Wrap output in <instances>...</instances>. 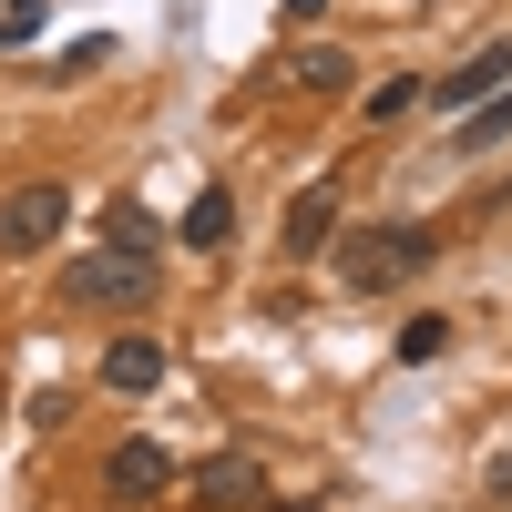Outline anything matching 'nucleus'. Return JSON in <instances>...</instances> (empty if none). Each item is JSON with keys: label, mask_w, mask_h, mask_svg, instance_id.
<instances>
[{"label": "nucleus", "mask_w": 512, "mask_h": 512, "mask_svg": "<svg viewBox=\"0 0 512 512\" xmlns=\"http://www.w3.org/2000/svg\"><path fill=\"white\" fill-rule=\"evenodd\" d=\"M246 512H318V502H246Z\"/></svg>", "instance_id": "nucleus-19"}, {"label": "nucleus", "mask_w": 512, "mask_h": 512, "mask_svg": "<svg viewBox=\"0 0 512 512\" xmlns=\"http://www.w3.org/2000/svg\"><path fill=\"white\" fill-rule=\"evenodd\" d=\"M41 21H52V0H0V52H21V41H41Z\"/></svg>", "instance_id": "nucleus-13"}, {"label": "nucleus", "mask_w": 512, "mask_h": 512, "mask_svg": "<svg viewBox=\"0 0 512 512\" xmlns=\"http://www.w3.org/2000/svg\"><path fill=\"white\" fill-rule=\"evenodd\" d=\"M154 287H164V267H154V246H93V256H72L62 267V308H154Z\"/></svg>", "instance_id": "nucleus-2"}, {"label": "nucleus", "mask_w": 512, "mask_h": 512, "mask_svg": "<svg viewBox=\"0 0 512 512\" xmlns=\"http://www.w3.org/2000/svg\"><path fill=\"white\" fill-rule=\"evenodd\" d=\"M277 11H287V21H318V11H328V0H277Z\"/></svg>", "instance_id": "nucleus-18"}, {"label": "nucleus", "mask_w": 512, "mask_h": 512, "mask_svg": "<svg viewBox=\"0 0 512 512\" xmlns=\"http://www.w3.org/2000/svg\"><path fill=\"white\" fill-rule=\"evenodd\" d=\"M277 246H287V256H328V246H338V195L308 185V195L287 205V236H277Z\"/></svg>", "instance_id": "nucleus-8"}, {"label": "nucleus", "mask_w": 512, "mask_h": 512, "mask_svg": "<svg viewBox=\"0 0 512 512\" xmlns=\"http://www.w3.org/2000/svg\"><path fill=\"white\" fill-rule=\"evenodd\" d=\"M52 236H72V185L31 175V185H11V195H0V256H41Z\"/></svg>", "instance_id": "nucleus-3"}, {"label": "nucleus", "mask_w": 512, "mask_h": 512, "mask_svg": "<svg viewBox=\"0 0 512 512\" xmlns=\"http://www.w3.org/2000/svg\"><path fill=\"white\" fill-rule=\"evenodd\" d=\"M175 492L195 512H246V502H267V461H256V451H205Z\"/></svg>", "instance_id": "nucleus-5"}, {"label": "nucleus", "mask_w": 512, "mask_h": 512, "mask_svg": "<svg viewBox=\"0 0 512 512\" xmlns=\"http://www.w3.org/2000/svg\"><path fill=\"white\" fill-rule=\"evenodd\" d=\"M175 482H185V461H175V451H164V441H144V431L103 451V492H113L123 512H154V502H164V492H175Z\"/></svg>", "instance_id": "nucleus-4"}, {"label": "nucleus", "mask_w": 512, "mask_h": 512, "mask_svg": "<svg viewBox=\"0 0 512 512\" xmlns=\"http://www.w3.org/2000/svg\"><path fill=\"white\" fill-rule=\"evenodd\" d=\"M328 256H338V277H349L359 297H390L400 277H420L441 256V226H359V236H338Z\"/></svg>", "instance_id": "nucleus-1"}, {"label": "nucleus", "mask_w": 512, "mask_h": 512, "mask_svg": "<svg viewBox=\"0 0 512 512\" xmlns=\"http://www.w3.org/2000/svg\"><path fill=\"white\" fill-rule=\"evenodd\" d=\"M72 420V390H31V431H62Z\"/></svg>", "instance_id": "nucleus-17"}, {"label": "nucleus", "mask_w": 512, "mask_h": 512, "mask_svg": "<svg viewBox=\"0 0 512 512\" xmlns=\"http://www.w3.org/2000/svg\"><path fill=\"white\" fill-rule=\"evenodd\" d=\"M93 62H113V31H82V41H72V52L52 62V82H72V72H93Z\"/></svg>", "instance_id": "nucleus-15"}, {"label": "nucleus", "mask_w": 512, "mask_h": 512, "mask_svg": "<svg viewBox=\"0 0 512 512\" xmlns=\"http://www.w3.org/2000/svg\"><path fill=\"white\" fill-rule=\"evenodd\" d=\"M502 82H512V41H482L472 62H451V72L431 82V103H441V113H472V103L502 93Z\"/></svg>", "instance_id": "nucleus-6"}, {"label": "nucleus", "mask_w": 512, "mask_h": 512, "mask_svg": "<svg viewBox=\"0 0 512 512\" xmlns=\"http://www.w3.org/2000/svg\"><path fill=\"white\" fill-rule=\"evenodd\" d=\"M349 72H359V62L338 52V41H318V52H297V62H287V82H297L308 103H338V93H349Z\"/></svg>", "instance_id": "nucleus-10"}, {"label": "nucleus", "mask_w": 512, "mask_h": 512, "mask_svg": "<svg viewBox=\"0 0 512 512\" xmlns=\"http://www.w3.org/2000/svg\"><path fill=\"white\" fill-rule=\"evenodd\" d=\"M175 236H185L195 256H216V246H236V195H226V185H205V195L185 205V226H175Z\"/></svg>", "instance_id": "nucleus-9"}, {"label": "nucleus", "mask_w": 512, "mask_h": 512, "mask_svg": "<svg viewBox=\"0 0 512 512\" xmlns=\"http://www.w3.org/2000/svg\"><path fill=\"white\" fill-rule=\"evenodd\" d=\"M441 349H451V318H410V328H400V359H410V369L441 359Z\"/></svg>", "instance_id": "nucleus-14"}, {"label": "nucleus", "mask_w": 512, "mask_h": 512, "mask_svg": "<svg viewBox=\"0 0 512 512\" xmlns=\"http://www.w3.org/2000/svg\"><path fill=\"white\" fill-rule=\"evenodd\" d=\"M164 369H175V359H164V338H113V349H103V390L113 400H144V390H164Z\"/></svg>", "instance_id": "nucleus-7"}, {"label": "nucleus", "mask_w": 512, "mask_h": 512, "mask_svg": "<svg viewBox=\"0 0 512 512\" xmlns=\"http://www.w3.org/2000/svg\"><path fill=\"white\" fill-rule=\"evenodd\" d=\"M103 226H113V246H154V216H144L134 195H113V216H103Z\"/></svg>", "instance_id": "nucleus-16"}, {"label": "nucleus", "mask_w": 512, "mask_h": 512, "mask_svg": "<svg viewBox=\"0 0 512 512\" xmlns=\"http://www.w3.org/2000/svg\"><path fill=\"white\" fill-rule=\"evenodd\" d=\"M420 103H431V82H410V72H400V82H379V93H369V123H410Z\"/></svg>", "instance_id": "nucleus-12"}, {"label": "nucleus", "mask_w": 512, "mask_h": 512, "mask_svg": "<svg viewBox=\"0 0 512 512\" xmlns=\"http://www.w3.org/2000/svg\"><path fill=\"white\" fill-rule=\"evenodd\" d=\"M492 144H512V82H502L492 103L461 113V144H451V154H492Z\"/></svg>", "instance_id": "nucleus-11"}]
</instances>
